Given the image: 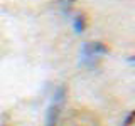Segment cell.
Listing matches in <instances>:
<instances>
[{"label": "cell", "mask_w": 135, "mask_h": 126, "mask_svg": "<svg viewBox=\"0 0 135 126\" xmlns=\"http://www.w3.org/2000/svg\"><path fill=\"white\" fill-rule=\"evenodd\" d=\"M61 126H101L100 116L88 108L71 109L64 116Z\"/></svg>", "instance_id": "obj_1"}, {"label": "cell", "mask_w": 135, "mask_h": 126, "mask_svg": "<svg viewBox=\"0 0 135 126\" xmlns=\"http://www.w3.org/2000/svg\"><path fill=\"white\" fill-rule=\"evenodd\" d=\"M107 52L108 47L103 42H86L81 47V62L88 67H93Z\"/></svg>", "instance_id": "obj_2"}, {"label": "cell", "mask_w": 135, "mask_h": 126, "mask_svg": "<svg viewBox=\"0 0 135 126\" xmlns=\"http://www.w3.org/2000/svg\"><path fill=\"white\" fill-rule=\"evenodd\" d=\"M64 99H66V91H64V87H59V89L54 92L52 103H51V106H49L47 118H46V126H57L59 116H61L62 106H64Z\"/></svg>", "instance_id": "obj_3"}, {"label": "cell", "mask_w": 135, "mask_h": 126, "mask_svg": "<svg viewBox=\"0 0 135 126\" xmlns=\"http://www.w3.org/2000/svg\"><path fill=\"white\" fill-rule=\"evenodd\" d=\"M86 25H88V17H86V14L79 12V14L74 15V19H73V29H74L76 34L84 32V30H86Z\"/></svg>", "instance_id": "obj_4"}, {"label": "cell", "mask_w": 135, "mask_h": 126, "mask_svg": "<svg viewBox=\"0 0 135 126\" xmlns=\"http://www.w3.org/2000/svg\"><path fill=\"white\" fill-rule=\"evenodd\" d=\"M74 2H76V0H57V3H59V7H61V10H64V12H69Z\"/></svg>", "instance_id": "obj_5"}, {"label": "cell", "mask_w": 135, "mask_h": 126, "mask_svg": "<svg viewBox=\"0 0 135 126\" xmlns=\"http://www.w3.org/2000/svg\"><path fill=\"white\" fill-rule=\"evenodd\" d=\"M127 126H135V113H132L128 118H127Z\"/></svg>", "instance_id": "obj_6"}, {"label": "cell", "mask_w": 135, "mask_h": 126, "mask_svg": "<svg viewBox=\"0 0 135 126\" xmlns=\"http://www.w3.org/2000/svg\"><path fill=\"white\" fill-rule=\"evenodd\" d=\"M128 61H130V62H133V64H135V56H133V57H130Z\"/></svg>", "instance_id": "obj_7"}, {"label": "cell", "mask_w": 135, "mask_h": 126, "mask_svg": "<svg viewBox=\"0 0 135 126\" xmlns=\"http://www.w3.org/2000/svg\"><path fill=\"white\" fill-rule=\"evenodd\" d=\"M2 126H8V124H2Z\"/></svg>", "instance_id": "obj_8"}]
</instances>
